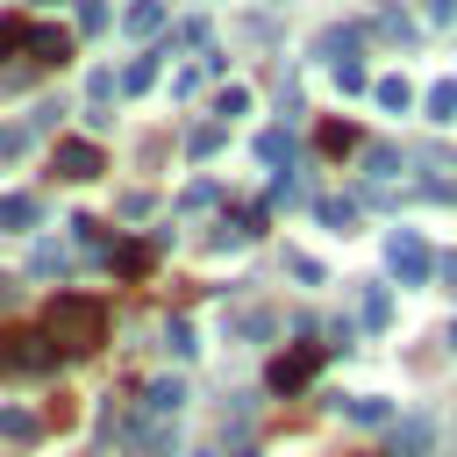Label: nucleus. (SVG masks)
I'll return each mask as SVG.
<instances>
[{"label":"nucleus","instance_id":"obj_1","mask_svg":"<svg viewBox=\"0 0 457 457\" xmlns=\"http://www.w3.org/2000/svg\"><path fill=\"white\" fill-rule=\"evenodd\" d=\"M100 336H107V314H100V300H86V293H57V300L43 307V343H50L57 357L100 350Z\"/></svg>","mask_w":457,"mask_h":457},{"label":"nucleus","instance_id":"obj_2","mask_svg":"<svg viewBox=\"0 0 457 457\" xmlns=\"http://www.w3.org/2000/svg\"><path fill=\"white\" fill-rule=\"evenodd\" d=\"M386 264H393V278L428 286V243H421L414 228H386Z\"/></svg>","mask_w":457,"mask_h":457},{"label":"nucleus","instance_id":"obj_3","mask_svg":"<svg viewBox=\"0 0 457 457\" xmlns=\"http://www.w3.org/2000/svg\"><path fill=\"white\" fill-rule=\"evenodd\" d=\"M307 378H314V343H300V350H286L271 364V393H300Z\"/></svg>","mask_w":457,"mask_h":457},{"label":"nucleus","instance_id":"obj_4","mask_svg":"<svg viewBox=\"0 0 457 457\" xmlns=\"http://www.w3.org/2000/svg\"><path fill=\"white\" fill-rule=\"evenodd\" d=\"M179 407H186V386H179V378H157V386L143 393L136 421H179Z\"/></svg>","mask_w":457,"mask_h":457},{"label":"nucleus","instance_id":"obj_5","mask_svg":"<svg viewBox=\"0 0 457 457\" xmlns=\"http://www.w3.org/2000/svg\"><path fill=\"white\" fill-rule=\"evenodd\" d=\"M57 179H100V150L93 143H57Z\"/></svg>","mask_w":457,"mask_h":457},{"label":"nucleus","instance_id":"obj_6","mask_svg":"<svg viewBox=\"0 0 457 457\" xmlns=\"http://www.w3.org/2000/svg\"><path fill=\"white\" fill-rule=\"evenodd\" d=\"M436 443V421L428 414H407V421H393V457H421Z\"/></svg>","mask_w":457,"mask_h":457},{"label":"nucleus","instance_id":"obj_7","mask_svg":"<svg viewBox=\"0 0 457 457\" xmlns=\"http://www.w3.org/2000/svg\"><path fill=\"white\" fill-rule=\"evenodd\" d=\"M371 100H378L386 114H407V107H414V86H407L400 71H386V79H371Z\"/></svg>","mask_w":457,"mask_h":457},{"label":"nucleus","instance_id":"obj_8","mask_svg":"<svg viewBox=\"0 0 457 457\" xmlns=\"http://www.w3.org/2000/svg\"><path fill=\"white\" fill-rule=\"evenodd\" d=\"M71 250H86V257H114V236H107V221H71Z\"/></svg>","mask_w":457,"mask_h":457},{"label":"nucleus","instance_id":"obj_9","mask_svg":"<svg viewBox=\"0 0 457 457\" xmlns=\"http://www.w3.org/2000/svg\"><path fill=\"white\" fill-rule=\"evenodd\" d=\"M36 214H43V207H36L29 193H0V228H7V236H21V228H36Z\"/></svg>","mask_w":457,"mask_h":457},{"label":"nucleus","instance_id":"obj_10","mask_svg":"<svg viewBox=\"0 0 457 457\" xmlns=\"http://www.w3.org/2000/svg\"><path fill=\"white\" fill-rule=\"evenodd\" d=\"M257 164L286 171V164H293V129H264V136H257Z\"/></svg>","mask_w":457,"mask_h":457},{"label":"nucleus","instance_id":"obj_11","mask_svg":"<svg viewBox=\"0 0 457 457\" xmlns=\"http://www.w3.org/2000/svg\"><path fill=\"white\" fill-rule=\"evenodd\" d=\"M350 421H364V428H393V400H386V393H357V400H350Z\"/></svg>","mask_w":457,"mask_h":457},{"label":"nucleus","instance_id":"obj_12","mask_svg":"<svg viewBox=\"0 0 457 457\" xmlns=\"http://www.w3.org/2000/svg\"><path fill=\"white\" fill-rule=\"evenodd\" d=\"M121 29H129V36H157V29H164V0H136V7L121 14Z\"/></svg>","mask_w":457,"mask_h":457},{"label":"nucleus","instance_id":"obj_13","mask_svg":"<svg viewBox=\"0 0 457 457\" xmlns=\"http://www.w3.org/2000/svg\"><path fill=\"white\" fill-rule=\"evenodd\" d=\"M7 364H14V371H50V364H57V350H50L43 336H36V343H21V350H7Z\"/></svg>","mask_w":457,"mask_h":457},{"label":"nucleus","instance_id":"obj_14","mask_svg":"<svg viewBox=\"0 0 457 457\" xmlns=\"http://www.w3.org/2000/svg\"><path fill=\"white\" fill-rule=\"evenodd\" d=\"M121 86H129V93H150V86H157V50H143V57L121 71Z\"/></svg>","mask_w":457,"mask_h":457},{"label":"nucleus","instance_id":"obj_15","mask_svg":"<svg viewBox=\"0 0 457 457\" xmlns=\"http://www.w3.org/2000/svg\"><path fill=\"white\" fill-rule=\"evenodd\" d=\"M357 314H364L371 328H386V321H393V293H386V286H371V293L357 300Z\"/></svg>","mask_w":457,"mask_h":457},{"label":"nucleus","instance_id":"obj_16","mask_svg":"<svg viewBox=\"0 0 457 457\" xmlns=\"http://www.w3.org/2000/svg\"><path fill=\"white\" fill-rule=\"evenodd\" d=\"M0 436H7V443H29V436H36V414H29V407H0Z\"/></svg>","mask_w":457,"mask_h":457},{"label":"nucleus","instance_id":"obj_17","mask_svg":"<svg viewBox=\"0 0 457 457\" xmlns=\"http://www.w3.org/2000/svg\"><path fill=\"white\" fill-rule=\"evenodd\" d=\"M428 121H457V79L428 86Z\"/></svg>","mask_w":457,"mask_h":457},{"label":"nucleus","instance_id":"obj_18","mask_svg":"<svg viewBox=\"0 0 457 457\" xmlns=\"http://www.w3.org/2000/svg\"><path fill=\"white\" fill-rule=\"evenodd\" d=\"M378 36H393V43H414V21L400 14V7H378V21H371Z\"/></svg>","mask_w":457,"mask_h":457},{"label":"nucleus","instance_id":"obj_19","mask_svg":"<svg viewBox=\"0 0 457 457\" xmlns=\"http://www.w3.org/2000/svg\"><path fill=\"white\" fill-rule=\"evenodd\" d=\"M364 171H371V179H393V171H400V150H393V143H371V150H364Z\"/></svg>","mask_w":457,"mask_h":457},{"label":"nucleus","instance_id":"obj_20","mask_svg":"<svg viewBox=\"0 0 457 457\" xmlns=\"http://www.w3.org/2000/svg\"><path fill=\"white\" fill-rule=\"evenodd\" d=\"M29 271H36V278H57V271H64V250H57V243H36V250H29Z\"/></svg>","mask_w":457,"mask_h":457},{"label":"nucleus","instance_id":"obj_21","mask_svg":"<svg viewBox=\"0 0 457 457\" xmlns=\"http://www.w3.org/2000/svg\"><path fill=\"white\" fill-rule=\"evenodd\" d=\"M107 264H114L121 278H136V271L150 264V250H143V243H114V257H107Z\"/></svg>","mask_w":457,"mask_h":457},{"label":"nucleus","instance_id":"obj_22","mask_svg":"<svg viewBox=\"0 0 457 457\" xmlns=\"http://www.w3.org/2000/svg\"><path fill=\"white\" fill-rule=\"evenodd\" d=\"M286 271H293L300 286H321V278H328V264H321V257H307V250H293V257H286Z\"/></svg>","mask_w":457,"mask_h":457},{"label":"nucleus","instance_id":"obj_23","mask_svg":"<svg viewBox=\"0 0 457 457\" xmlns=\"http://www.w3.org/2000/svg\"><path fill=\"white\" fill-rule=\"evenodd\" d=\"M29 136H36L29 121H7V129H0V164H14V157L29 150Z\"/></svg>","mask_w":457,"mask_h":457},{"label":"nucleus","instance_id":"obj_24","mask_svg":"<svg viewBox=\"0 0 457 457\" xmlns=\"http://www.w3.org/2000/svg\"><path fill=\"white\" fill-rule=\"evenodd\" d=\"M29 50H36L43 64H64V36H57V29H36V36H29Z\"/></svg>","mask_w":457,"mask_h":457},{"label":"nucleus","instance_id":"obj_25","mask_svg":"<svg viewBox=\"0 0 457 457\" xmlns=\"http://www.w3.org/2000/svg\"><path fill=\"white\" fill-rule=\"evenodd\" d=\"M350 50H357V29H328V36H321V57H336V64H343Z\"/></svg>","mask_w":457,"mask_h":457},{"label":"nucleus","instance_id":"obj_26","mask_svg":"<svg viewBox=\"0 0 457 457\" xmlns=\"http://www.w3.org/2000/svg\"><path fill=\"white\" fill-rule=\"evenodd\" d=\"M314 214H321V221H328V228H350V221H357V207H350V200H321V207H314Z\"/></svg>","mask_w":457,"mask_h":457},{"label":"nucleus","instance_id":"obj_27","mask_svg":"<svg viewBox=\"0 0 457 457\" xmlns=\"http://www.w3.org/2000/svg\"><path fill=\"white\" fill-rule=\"evenodd\" d=\"M79 29L100 36V29H107V7H100V0H79Z\"/></svg>","mask_w":457,"mask_h":457},{"label":"nucleus","instance_id":"obj_28","mask_svg":"<svg viewBox=\"0 0 457 457\" xmlns=\"http://www.w3.org/2000/svg\"><path fill=\"white\" fill-rule=\"evenodd\" d=\"M243 107H250L243 86H221V93H214V114H243Z\"/></svg>","mask_w":457,"mask_h":457},{"label":"nucleus","instance_id":"obj_29","mask_svg":"<svg viewBox=\"0 0 457 457\" xmlns=\"http://www.w3.org/2000/svg\"><path fill=\"white\" fill-rule=\"evenodd\" d=\"M186 150H193V157H214V150H221V129H193Z\"/></svg>","mask_w":457,"mask_h":457},{"label":"nucleus","instance_id":"obj_30","mask_svg":"<svg viewBox=\"0 0 457 457\" xmlns=\"http://www.w3.org/2000/svg\"><path fill=\"white\" fill-rule=\"evenodd\" d=\"M29 36H36V29H29L21 14H7V21H0V50H14V43H29Z\"/></svg>","mask_w":457,"mask_h":457},{"label":"nucleus","instance_id":"obj_31","mask_svg":"<svg viewBox=\"0 0 457 457\" xmlns=\"http://www.w3.org/2000/svg\"><path fill=\"white\" fill-rule=\"evenodd\" d=\"M421 14H428L436 29H450V21H457V0H421Z\"/></svg>","mask_w":457,"mask_h":457},{"label":"nucleus","instance_id":"obj_32","mask_svg":"<svg viewBox=\"0 0 457 457\" xmlns=\"http://www.w3.org/2000/svg\"><path fill=\"white\" fill-rule=\"evenodd\" d=\"M350 143H357V136H350L343 121H328V129H321V150H350Z\"/></svg>","mask_w":457,"mask_h":457},{"label":"nucleus","instance_id":"obj_33","mask_svg":"<svg viewBox=\"0 0 457 457\" xmlns=\"http://www.w3.org/2000/svg\"><path fill=\"white\" fill-rule=\"evenodd\" d=\"M14 300H21V286H14V278H0V307H14Z\"/></svg>","mask_w":457,"mask_h":457},{"label":"nucleus","instance_id":"obj_34","mask_svg":"<svg viewBox=\"0 0 457 457\" xmlns=\"http://www.w3.org/2000/svg\"><path fill=\"white\" fill-rule=\"evenodd\" d=\"M200 457H257V450H200Z\"/></svg>","mask_w":457,"mask_h":457},{"label":"nucleus","instance_id":"obj_35","mask_svg":"<svg viewBox=\"0 0 457 457\" xmlns=\"http://www.w3.org/2000/svg\"><path fill=\"white\" fill-rule=\"evenodd\" d=\"M43 7H50V0H43Z\"/></svg>","mask_w":457,"mask_h":457}]
</instances>
